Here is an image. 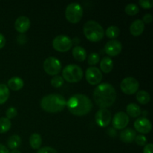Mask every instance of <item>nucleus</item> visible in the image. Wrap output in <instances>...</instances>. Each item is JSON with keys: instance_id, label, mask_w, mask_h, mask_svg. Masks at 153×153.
I'll return each instance as SVG.
<instances>
[{"instance_id": "nucleus-26", "label": "nucleus", "mask_w": 153, "mask_h": 153, "mask_svg": "<svg viewBox=\"0 0 153 153\" xmlns=\"http://www.w3.org/2000/svg\"><path fill=\"white\" fill-rule=\"evenodd\" d=\"M11 127V122L7 117L0 118V134L5 133L10 130Z\"/></svg>"}, {"instance_id": "nucleus-14", "label": "nucleus", "mask_w": 153, "mask_h": 153, "mask_svg": "<svg viewBox=\"0 0 153 153\" xmlns=\"http://www.w3.org/2000/svg\"><path fill=\"white\" fill-rule=\"evenodd\" d=\"M134 126L136 131L141 134H147L152 130V123L146 117L137 118L134 121Z\"/></svg>"}, {"instance_id": "nucleus-39", "label": "nucleus", "mask_w": 153, "mask_h": 153, "mask_svg": "<svg viewBox=\"0 0 153 153\" xmlns=\"http://www.w3.org/2000/svg\"><path fill=\"white\" fill-rule=\"evenodd\" d=\"M0 153H9L8 149L1 143H0Z\"/></svg>"}, {"instance_id": "nucleus-31", "label": "nucleus", "mask_w": 153, "mask_h": 153, "mask_svg": "<svg viewBox=\"0 0 153 153\" xmlns=\"http://www.w3.org/2000/svg\"><path fill=\"white\" fill-rule=\"evenodd\" d=\"M134 140H135L136 143H137L138 146H145V145L146 144V143H147V139H146V137H145L144 135H143V134L136 135Z\"/></svg>"}, {"instance_id": "nucleus-4", "label": "nucleus", "mask_w": 153, "mask_h": 153, "mask_svg": "<svg viewBox=\"0 0 153 153\" xmlns=\"http://www.w3.org/2000/svg\"><path fill=\"white\" fill-rule=\"evenodd\" d=\"M83 31L86 38L92 42L100 41L105 35L103 27L99 22L94 20H89L85 22L83 27Z\"/></svg>"}, {"instance_id": "nucleus-28", "label": "nucleus", "mask_w": 153, "mask_h": 153, "mask_svg": "<svg viewBox=\"0 0 153 153\" xmlns=\"http://www.w3.org/2000/svg\"><path fill=\"white\" fill-rule=\"evenodd\" d=\"M125 11L128 15L134 16L139 12V7L134 3H130L126 6Z\"/></svg>"}, {"instance_id": "nucleus-7", "label": "nucleus", "mask_w": 153, "mask_h": 153, "mask_svg": "<svg viewBox=\"0 0 153 153\" xmlns=\"http://www.w3.org/2000/svg\"><path fill=\"white\" fill-rule=\"evenodd\" d=\"M73 46V41L67 35L60 34L56 36L52 41V46L55 50L58 52H67L71 49Z\"/></svg>"}, {"instance_id": "nucleus-16", "label": "nucleus", "mask_w": 153, "mask_h": 153, "mask_svg": "<svg viewBox=\"0 0 153 153\" xmlns=\"http://www.w3.org/2000/svg\"><path fill=\"white\" fill-rule=\"evenodd\" d=\"M145 25L141 19H136L129 27V31L131 34L134 37H138L144 31Z\"/></svg>"}, {"instance_id": "nucleus-6", "label": "nucleus", "mask_w": 153, "mask_h": 153, "mask_svg": "<svg viewBox=\"0 0 153 153\" xmlns=\"http://www.w3.org/2000/svg\"><path fill=\"white\" fill-rule=\"evenodd\" d=\"M65 16L71 23H77L83 16V8L78 2H72L67 5L65 10Z\"/></svg>"}, {"instance_id": "nucleus-24", "label": "nucleus", "mask_w": 153, "mask_h": 153, "mask_svg": "<svg viewBox=\"0 0 153 153\" xmlns=\"http://www.w3.org/2000/svg\"><path fill=\"white\" fill-rule=\"evenodd\" d=\"M136 98L137 100L142 105H146L150 101V95L149 93L146 91H139L136 94Z\"/></svg>"}, {"instance_id": "nucleus-29", "label": "nucleus", "mask_w": 153, "mask_h": 153, "mask_svg": "<svg viewBox=\"0 0 153 153\" xmlns=\"http://www.w3.org/2000/svg\"><path fill=\"white\" fill-rule=\"evenodd\" d=\"M100 55L97 52H92L89 55L88 58V63L89 65H96L100 62Z\"/></svg>"}, {"instance_id": "nucleus-38", "label": "nucleus", "mask_w": 153, "mask_h": 153, "mask_svg": "<svg viewBox=\"0 0 153 153\" xmlns=\"http://www.w3.org/2000/svg\"><path fill=\"white\" fill-rule=\"evenodd\" d=\"M17 40L19 43H22V44H23V43H25L27 40L26 35H25V34H20V35H19V37H18Z\"/></svg>"}, {"instance_id": "nucleus-40", "label": "nucleus", "mask_w": 153, "mask_h": 153, "mask_svg": "<svg viewBox=\"0 0 153 153\" xmlns=\"http://www.w3.org/2000/svg\"><path fill=\"white\" fill-rule=\"evenodd\" d=\"M9 153H22V152H21L19 150H18V149H12L11 152Z\"/></svg>"}, {"instance_id": "nucleus-34", "label": "nucleus", "mask_w": 153, "mask_h": 153, "mask_svg": "<svg viewBox=\"0 0 153 153\" xmlns=\"http://www.w3.org/2000/svg\"><path fill=\"white\" fill-rule=\"evenodd\" d=\"M37 153H58L56 149L50 146H44V147L40 148L37 151Z\"/></svg>"}, {"instance_id": "nucleus-1", "label": "nucleus", "mask_w": 153, "mask_h": 153, "mask_svg": "<svg viewBox=\"0 0 153 153\" xmlns=\"http://www.w3.org/2000/svg\"><path fill=\"white\" fill-rule=\"evenodd\" d=\"M94 100L102 108L110 107L117 99L115 88L109 83L100 84L94 91Z\"/></svg>"}, {"instance_id": "nucleus-18", "label": "nucleus", "mask_w": 153, "mask_h": 153, "mask_svg": "<svg viewBox=\"0 0 153 153\" xmlns=\"http://www.w3.org/2000/svg\"><path fill=\"white\" fill-rule=\"evenodd\" d=\"M23 85V80L18 76H13L7 81V88L12 91H19L22 89Z\"/></svg>"}, {"instance_id": "nucleus-3", "label": "nucleus", "mask_w": 153, "mask_h": 153, "mask_svg": "<svg viewBox=\"0 0 153 153\" xmlns=\"http://www.w3.org/2000/svg\"><path fill=\"white\" fill-rule=\"evenodd\" d=\"M67 105V100L61 94H51L43 97L40 106L46 112L58 113L64 110Z\"/></svg>"}, {"instance_id": "nucleus-11", "label": "nucleus", "mask_w": 153, "mask_h": 153, "mask_svg": "<svg viewBox=\"0 0 153 153\" xmlns=\"http://www.w3.org/2000/svg\"><path fill=\"white\" fill-rule=\"evenodd\" d=\"M95 120L100 127H107L111 122V114L107 108H100L95 114Z\"/></svg>"}, {"instance_id": "nucleus-25", "label": "nucleus", "mask_w": 153, "mask_h": 153, "mask_svg": "<svg viewBox=\"0 0 153 153\" xmlns=\"http://www.w3.org/2000/svg\"><path fill=\"white\" fill-rule=\"evenodd\" d=\"M10 91L7 86L4 84H0V105L4 104L8 100Z\"/></svg>"}, {"instance_id": "nucleus-30", "label": "nucleus", "mask_w": 153, "mask_h": 153, "mask_svg": "<svg viewBox=\"0 0 153 153\" xmlns=\"http://www.w3.org/2000/svg\"><path fill=\"white\" fill-rule=\"evenodd\" d=\"M64 79L62 76H55L51 80V85L54 87V88H60L64 85Z\"/></svg>"}, {"instance_id": "nucleus-8", "label": "nucleus", "mask_w": 153, "mask_h": 153, "mask_svg": "<svg viewBox=\"0 0 153 153\" xmlns=\"http://www.w3.org/2000/svg\"><path fill=\"white\" fill-rule=\"evenodd\" d=\"M43 69L47 74L57 76L62 69V65L59 60L55 57H49L43 62Z\"/></svg>"}, {"instance_id": "nucleus-15", "label": "nucleus", "mask_w": 153, "mask_h": 153, "mask_svg": "<svg viewBox=\"0 0 153 153\" xmlns=\"http://www.w3.org/2000/svg\"><path fill=\"white\" fill-rule=\"evenodd\" d=\"M30 25H31V21H30L29 18L25 16H19L16 19L14 24L15 29L21 34L26 32L29 29Z\"/></svg>"}, {"instance_id": "nucleus-20", "label": "nucleus", "mask_w": 153, "mask_h": 153, "mask_svg": "<svg viewBox=\"0 0 153 153\" xmlns=\"http://www.w3.org/2000/svg\"><path fill=\"white\" fill-rule=\"evenodd\" d=\"M114 63L109 57H104L100 61V69L105 73H109L113 70Z\"/></svg>"}, {"instance_id": "nucleus-19", "label": "nucleus", "mask_w": 153, "mask_h": 153, "mask_svg": "<svg viewBox=\"0 0 153 153\" xmlns=\"http://www.w3.org/2000/svg\"><path fill=\"white\" fill-rule=\"evenodd\" d=\"M73 55L78 61H84L87 58V52L85 48L80 46H76L73 49Z\"/></svg>"}, {"instance_id": "nucleus-12", "label": "nucleus", "mask_w": 153, "mask_h": 153, "mask_svg": "<svg viewBox=\"0 0 153 153\" xmlns=\"http://www.w3.org/2000/svg\"><path fill=\"white\" fill-rule=\"evenodd\" d=\"M129 123V117L123 111L115 114L112 119V125L116 129H123Z\"/></svg>"}, {"instance_id": "nucleus-32", "label": "nucleus", "mask_w": 153, "mask_h": 153, "mask_svg": "<svg viewBox=\"0 0 153 153\" xmlns=\"http://www.w3.org/2000/svg\"><path fill=\"white\" fill-rule=\"evenodd\" d=\"M6 117L7 119H13L17 115V110L14 107H10L6 111Z\"/></svg>"}, {"instance_id": "nucleus-21", "label": "nucleus", "mask_w": 153, "mask_h": 153, "mask_svg": "<svg viewBox=\"0 0 153 153\" xmlns=\"http://www.w3.org/2000/svg\"><path fill=\"white\" fill-rule=\"evenodd\" d=\"M126 112L128 116L135 118L141 114V109L138 105L135 103H130L127 105Z\"/></svg>"}, {"instance_id": "nucleus-13", "label": "nucleus", "mask_w": 153, "mask_h": 153, "mask_svg": "<svg viewBox=\"0 0 153 153\" xmlns=\"http://www.w3.org/2000/svg\"><path fill=\"white\" fill-rule=\"evenodd\" d=\"M122 49V43L117 40H109L105 46V51L109 56H117L120 53Z\"/></svg>"}, {"instance_id": "nucleus-5", "label": "nucleus", "mask_w": 153, "mask_h": 153, "mask_svg": "<svg viewBox=\"0 0 153 153\" xmlns=\"http://www.w3.org/2000/svg\"><path fill=\"white\" fill-rule=\"evenodd\" d=\"M63 79L70 83H76L82 80L83 70L82 67L76 64H68L62 71Z\"/></svg>"}, {"instance_id": "nucleus-9", "label": "nucleus", "mask_w": 153, "mask_h": 153, "mask_svg": "<svg viewBox=\"0 0 153 153\" xmlns=\"http://www.w3.org/2000/svg\"><path fill=\"white\" fill-rule=\"evenodd\" d=\"M139 82L135 78L126 77L121 82L120 88L123 92L126 94H134L138 91Z\"/></svg>"}, {"instance_id": "nucleus-27", "label": "nucleus", "mask_w": 153, "mask_h": 153, "mask_svg": "<svg viewBox=\"0 0 153 153\" xmlns=\"http://www.w3.org/2000/svg\"><path fill=\"white\" fill-rule=\"evenodd\" d=\"M105 34L108 38L114 39L117 37L120 34V29L116 25H111L109 26L108 28L106 29Z\"/></svg>"}, {"instance_id": "nucleus-10", "label": "nucleus", "mask_w": 153, "mask_h": 153, "mask_svg": "<svg viewBox=\"0 0 153 153\" xmlns=\"http://www.w3.org/2000/svg\"><path fill=\"white\" fill-rule=\"evenodd\" d=\"M86 80L90 85H97L101 82L102 79V73L101 70L96 67H88L85 72Z\"/></svg>"}, {"instance_id": "nucleus-22", "label": "nucleus", "mask_w": 153, "mask_h": 153, "mask_svg": "<svg viewBox=\"0 0 153 153\" xmlns=\"http://www.w3.org/2000/svg\"><path fill=\"white\" fill-rule=\"evenodd\" d=\"M29 143L31 148L34 149H40L42 144V137L37 133H34L29 137Z\"/></svg>"}, {"instance_id": "nucleus-35", "label": "nucleus", "mask_w": 153, "mask_h": 153, "mask_svg": "<svg viewBox=\"0 0 153 153\" xmlns=\"http://www.w3.org/2000/svg\"><path fill=\"white\" fill-rule=\"evenodd\" d=\"M152 143H146L143 148V153H152Z\"/></svg>"}, {"instance_id": "nucleus-36", "label": "nucleus", "mask_w": 153, "mask_h": 153, "mask_svg": "<svg viewBox=\"0 0 153 153\" xmlns=\"http://www.w3.org/2000/svg\"><path fill=\"white\" fill-rule=\"evenodd\" d=\"M142 21L143 22V23H144V22H146V23L147 24L150 23L152 21V16L150 13H146V14H145L144 16H143V20Z\"/></svg>"}, {"instance_id": "nucleus-23", "label": "nucleus", "mask_w": 153, "mask_h": 153, "mask_svg": "<svg viewBox=\"0 0 153 153\" xmlns=\"http://www.w3.org/2000/svg\"><path fill=\"white\" fill-rule=\"evenodd\" d=\"M21 143H22L21 137L17 134H13V135H11L9 137L8 140H7V144L8 148H10V149H16V148L20 146Z\"/></svg>"}, {"instance_id": "nucleus-37", "label": "nucleus", "mask_w": 153, "mask_h": 153, "mask_svg": "<svg viewBox=\"0 0 153 153\" xmlns=\"http://www.w3.org/2000/svg\"><path fill=\"white\" fill-rule=\"evenodd\" d=\"M6 43V40L4 36L1 33H0V49H2Z\"/></svg>"}, {"instance_id": "nucleus-2", "label": "nucleus", "mask_w": 153, "mask_h": 153, "mask_svg": "<svg viewBox=\"0 0 153 153\" xmlns=\"http://www.w3.org/2000/svg\"><path fill=\"white\" fill-rule=\"evenodd\" d=\"M67 106L71 114L76 116H84L89 113L93 108V102L85 94H77L67 101Z\"/></svg>"}, {"instance_id": "nucleus-33", "label": "nucleus", "mask_w": 153, "mask_h": 153, "mask_svg": "<svg viewBox=\"0 0 153 153\" xmlns=\"http://www.w3.org/2000/svg\"><path fill=\"white\" fill-rule=\"evenodd\" d=\"M139 4H140L143 8H152L153 6V1L152 0H140V1H139Z\"/></svg>"}, {"instance_id": "nucleus-17", "label": "nucleus", "mask_w": 153, "mask_h": 153, "mask_svg": "<svg viewBox=\"0 0 153 153\" xmlns=\"http://www.w3.org/2000/svg\"><path fill=\"white\" fill-rule=\"evenodd\" d=\"M136 131L134 129L131 128H126V129L123 130L120 132V137L122 141L125 142V143H131L134 140L136 137Z\"/></svg>"}]
</instances>
